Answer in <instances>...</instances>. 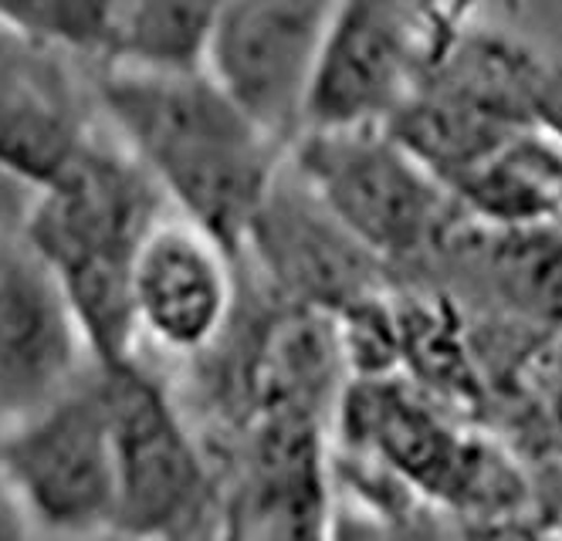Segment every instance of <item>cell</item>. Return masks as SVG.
Listing matches in <instances>:
<instances>
[{
    "label": "cell",
    "instance_id": "6da1fadb",
    "mask_svg": "<svg viewBox=\"0 0 562 541\" xmlns=\"http://www.w3.org/2000/svg\"><path fill=\"white\" fill-rule=\"evenodd\" d=\"M86 86L99 126L153 177L170 211L240 258V240L285 146L207 71L95 65Z\"/></svg>",
    "mask_w": 562,
    "mask_h": 541
},
{
    "label": "cell",
    "instance_id": "7a4b0ae2",
    "mask_svg": "<svg viewBox=\"0 0 562 541\" xmlns=\"http://www.w3.org/2000/svg\"><path fill=\"white\" fill-rule=\"evenodd\" d=\"M170 214L153 177L105 129L27 203L18 224L78 322L92 365L139 356L133 322V258L146 230Z\"/></svg>",
    "mask_w": 562,
    "mask_h": 541
},
{
    "label": "cell",
    "instance_id": "3957f363",
    "mask_svg": "<svg viewBox=\"0 0 562 541\" xmlns=\"http://www.w3.org/2000/svg\"><path fill=\"white\" fill-rule=\"evenodd\" d=\"M99 372L115 461L112 531L133 541H183L217 525L221 467L187 403L139 356Z\"/></svg>",
    "mask_w": 562,
    "mask_h": 541
},
{
    "label": "cell",
    "instance_id": "277c9868",
    "mask_svg": "<svg viewBox=\"0 0 562 541\" xmlns=\"http://www.w3.org/2000/svg\"><path fill=\"white\" fill-rule=\"evenodd\" d=\"M285 159L390 278L427 258L464 214L451 190L383 122L302 129Z\"/></svg>",
    "mask_w": 562,
    "mask_h": 541
},
{
    "label": "cell",
    "instance_id": "5b68a950",
    "mask_svg": "<svg viewBox=\"0 0 562 541\" xmlns=\"http://www.w3.org/2000/svg\"><path fill=\"white\" fill-rule=\"evenodd\" d=\"M0 477L34 534L112 531L115 461L99 365L21 420L0 427Z\"/></svg>",
    "mask_w": 562,
    "mask_h": 541
},
{
    "label": "cell",
    "instance_id": "8992f818",
    "mask_svg": "<svg viewBox=\"0 0 562 541\" xmlns=\"http://www.w3.org/2000/svg\"><path fill=\"white\" fill-rule=\"evenodd\" d=\"M445 0H336L302 129L376 126L427 75Z\"/></svg>",
    "mask_w": 562,
    "mask_h": 541
},
{
    "label": "cell",
    "instance_id": "52a82bcc",
    "mask_svg": "<svg viewBox=\"0 0 562 541\" xmlns=\"http://www.w3.org/2000/svg\"><path fill=\"white\" fill-rule=\"evenodd\" d=\"M237 261L274 298L329 315L390 284L386 264L336 221L289 159L268 183Z\"/></svg>",
    "mask_w": 562,
    "mask_h": 541
},
{
    "label": "cell",
    "instance_id": "ba28073f",
    "mask_svg": "<svg viewBox=\"0 0 562 541\" xmlns=\"http://www.w3.org/2000/svg\"><path fill=\"white\" fill-rule=\"evenodd\" d=\"M336 0H224L207 75L289 149L302 133L312 75Z\"/></svg>",
    "mask_w": 562,
    "mask_h": 541
},
{
    "label": "cell",
    "instance_id": "9c48e42d",
    "mask_svg": "<svg viewBox=\"0 0 562 541\" xmlns=\"http://www.w3.org/2000/svg\"><path fill=\"white\" fill-rule=\"evenodd\" d=\"M237 302V258L183 221L159 217L133 258V322L139 346L190 362L207 352Z\"/></svg>",
    "mask_w": 562,
    "mask_h": 541
},
{
    "label": "cell",
    "instance_id": "30bf717a",
    "mask_svg": "<svg viewBox=\"0 0 562 541\" xmlns=\"http://www.w3.org/2000/svg\"><path fill=\"white\" fill-rule=\"evenodd\" d=\"M92 365L52 268L0 234V427L42 409Z\"/></svg>",
    "mask_w": 562,
    "mask_h": 541
},
{
    "label": "cell",
    "instance_id": "8fae6325",
    "mask_svg": "<svg viewBox=\"0 0 562 541\" xmlns=\"http://www.w3.org/2000/svg\"><path fill=\"white\" fill-rule=\"evenodd\" d=\"M224 0H123L95 65L133 71H207Z\"/></svg>",
    "mask_w": 562,
    "mask_h": 541
},
{
    "label": "cell",
    "instance_id": "7c38bea8",
    "mask_svg": "<svg viewBox=\"0 0 562 541\" xmlns=\"http://www.w3.org/2000/svg\"><path fill=\"white\" fill-rule=\"evenodd\" d=\"M119 8L123 0H0V27L95 65L109 48Z\"/></svg>",
    "mask_w": 562,
    "mask_h": 541
},
{
    "label": "cell",
    "instance_id": "4fadbf2b",
    "mask_svg": "<svg viewBox=\"0 0 562 541\" xmlns=\"http://www.w3.org/2000/svg\"><path fill=\"white\" fill-rule=\"evenodd\" d=\"M488 4L562 71V0H488Z\"/></svg>",
    "mask_w": 562,
    "mask_h": 541
},
{
    "label": "cell",
    "instance_id": "5bb4252c",
    "mask_svg": "<svg viewBox=\"0 0 562 541\" xmlns=\"http://www.w3.org/2000/svg\"><path fill=\"white\" fill-rule=\"evenodd\" d=\"M326 541H393V538L373 511H367L363 505H356V501H349V497L336 494Z\"/></svg>",
    "mask_w": 562,
    "mask_h": 541
},
{
    "label": "cell",
    "instance_id": "9a60e30c",
    "mask_svg": "<svg viewBox=\"0 0 562 541\" xmlns=\"http://www.w3.org/2000/svg\"><path fill=\"white\" fill-rule=\"evenodd\" d=\"M31 538H34V528L27 525L24 511L18 508L4 477H0V541H31Z\"/></svg>",
    "mask_w": 562,
    "mask_h": 541
},
{
    "label": "cell",
    "instance_id": "2e32d148",
    "mask_svg": "<svg viewBox=\"0 0 562 541\" xmlns=\"http://www.w3.org/2000/svg\"><path fill=\"white\" fill-rule=\"evenodd\" d=\"M183 541H234V538H231V531H227V525H224V518H221L217 525H211V528H204V531H196V534H190V538H183Z\"/></svg>",
    "mask_w": 562,
    "mask_h": 541
},
{
    "label": "cell",
    "instance_id": "e0dca14e",
    "mask_svg": "<svg viewBox=\"0 0 562 541\" xmlns=\"http://www.w3.org/2000/svg\"><path fill=\"white\" fill-rule=\"evenodd\" d=\"M65 541H133V538L119 534V531H99V534H86V538H65Z\"/></svg>",
    "mask_w": 562,
    "mask_h": 541
},
{
    "label": "cell",
    "instance_id": "ac0fdd59",
    "mask_svg": "<svg viewBox=\"0 0 562 541\" xmlns=\"http://www.w3.org/2000/svg\"><path fill=\"white\" fill-rule=\"evenodd\" d=\"M0 234H4V230H0Z\"/></svg>",
    "mask_w": 562,
    "mask_h": 541
}]
</instances>
